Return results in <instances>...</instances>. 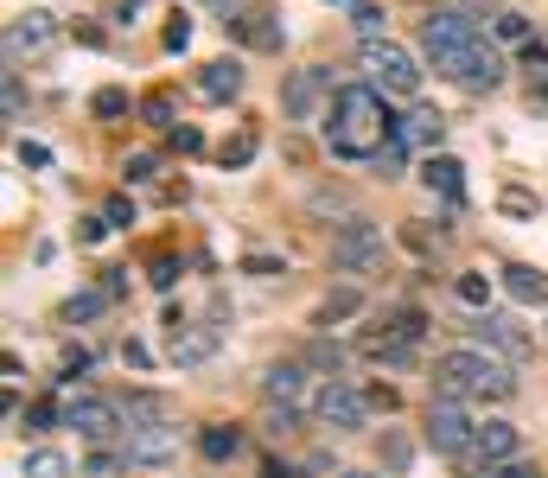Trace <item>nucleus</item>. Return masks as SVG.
I'll return each instance as SVG.
<instances>
[{"mask_svg":"<svg viewBox=\"0 0 548 478\" xmlns=\"http://www.w3.org/2000/svg\"><path fill=\"white\" fill-rule=\"evenodd\" d=\"M357 313H364V294H357V287H338V294L319 300V326H325V332L345 326V319H357Z\"/></svg>","mask_w":548,"mask_h":478,"instance_id":"nucleus-23","label":"nucleus"},{"mask_svg":"<svg viewBox=\"0 0 548 478\" xmlns=\"http://www.w3.org/2000/svg\"><path fill=\"white\" fill-rule=\"evenodd\" d=\"M58 421H64V402H51V396H45V402H26V428H32V434L58 428Z\"/></svg>","mask_w":548,"mask_h":478,"instance_id":"nucleus-30","label":"nucleus"},{"mask_svg":"<svg viewBox=\"0 0 548 478\" xmlns=\"http://www.w3.org/2000/svg\"><path fill=\"white\" fill-rule=\"evenodd\" d=\"M440 134H447V115H440V109H408L402 122H396V147L440 153Z\"/></svg>","mask_w":548,"mask_h":478,"instance_id":"nucleus-18","label":"nucleus"},{"mask_svg":"<svg viewBox=\"0 0 548 478\" xmlns=\"http://www.w3.org/2000/svg\"><path fill=\"white\" fill-rule=\"evenodd\" d=\"M300 396H306V370L300 364H268L262 370V402L268 408H300Z\"/></svg>","mask_w":548,"mask_h":478,"instance_id":"nucleus-19","label":"nucleus"},{"mask_svg":"<svg viewBox=\"0 0 548 478\" xmlns=\"http://www.w3.org/2000/svg\"><path fill=\"white\" fill-rule=\"evenodd\" d=\"M472 345H485V351H498V357L517 364V357H529V332L510 313H478L472 319Z\"/></svg>","mask_w":548,"mask_h":478,"instance_id":"nucleus-13","label":"nucleus"},{"mask_svg":"<svg viewBox=\"0 0 548 478\" xmlns=\"http://www.w3.org/2000/svg\"><path fill=\"white\" fill-rule=\"evenodd\" d=\"M51 39H58V20H51L45 7H26L7 20V71H20L26 58H39V51H51Z\"/></svg>","mask_w":548,"mask_h":478,"instance_id":"nucleus-11","label":"nucleus"},{"mask_svg":"<svg viewBox=\"0 0 548 478\" xmlns=\"http://www.w3.org/2000/svg\"><path fill=\"white\" fill-rule=\"evenodd\" d=\"M185 45H192V20L173 13V26H166V51H185Z\"/></svg>","mask_w":548,"mask_h":478,"instance_id":"nucleus-42","label":"nucleus"},{"mask_svg":"<svg viewBox=\"0 0 548 478\" xmlns=\"http://www.w3.org/2000/svg\"><path fill=\"white\" fill-rule=\"evenodd\" d=\"M319 128H325V147H332L338 160H376V153L396 141V115L383 109V90H376V83H345Z\"/></svg>","mask_w":548,"mask_h":478,"instance_id":"nucleus-1","label":"nucleus"},{"mask_svg":"<svg viewBox=\"0 0 548 478\" xmlns=\"http://www.w3.org/2000/svg\"><path fill=\"white\" fill-rule=\"evenodd\" d=\"M147 281L160 287V294H173V281H179V262H173V255H160V262L147 268Z\"/></svg>","mask_w":548,"mask_h":478,"instance_id":"nucleus-39","label":"nucleus"},{"mask_svg":"<svg viewBox=\"0 0 548 478\" xmlns=\"http://www.w3.org/2000/svg\"><path fill=\"white\" fill-rule=\"evenodd\" d=\"M262 428H268V434H294V428H300V408H268Z\"/></svg>","mask_w":548,"mask_h":478,"instance_id":"nucleus-40","label":"nucleus"},{"mask_svg":"<svg viewBox=\"0 0 548 478\" xmlns=\"http://www.w3.org/2000/svg\"><path fill=\"white\" fill-rule=\"evenodd\" d=\"M102 294H109V300H122V294H128V281H122V268H109V275H102Z\"/></svg>","mask_w":548,"mask_h":478,"instance_id":"nucleus-51","label":"nucleus"},{"mask_svg":"<svg viewBox=\"0 0 548 478\" xmlns=\"http://www.w3.org/2000/svg\"><path fill=\"white\" fill-rule=\"evenodd\" d=\"M0 109H7V122H20V109H26V90H20V71H7V83H0Z\"/></svg>","mask_w":548,"mask_h":478,"instance_id":"nucleus-38","label":"nucleus"},{"mask_svg":"<svg viewBox=\"0 0 548 478\" xmlns=\"http://www.w3.org/2000/svg\"><path fill=\"white\" fill-rule=\"evenodd\" d=\"M434 396L440 402H510L517 396V364L485 345H453L434 357Z\"/></svg>","mask_w":548,"mask_h":478,"instance_id":"nucleus-2","label":"nucleus"},{"mask_svg":"<svg viewBox=\"0 0 548 478\" xmlns=\"http://www.w3.org/2000/svg\"><path fill=\"white\" fill-rule=\"evenodd\" d=\"M491 39L498 45H536L529 39V13H498V20H491Z\"/></svg>","mask_w":548,"mask_h":478,"instance_id":"nucleus-27","label":"nucleus"},{"mask_svg":"<svg viewBox=\"0 0 548 478\" xmlns=\"http://www.w3.org/2000/svg\"><path fill=\"white\" fill-rule=\"evenodd\" d=\"M325 7H338V0H325Z\"/></svg>","mask_w":548,"mask_h":478,"instance_id":"nucleus-55","label":"nucleus"},{"mask_svg":"<svg viewBox=\"0 0 548 478\" xmlns=\"http://www.w3.org/2000/svg\"><path fill=\"white\" fill-rule=\"evenodd\" d=\"M504 294L523 300V306H542V300H548V275H536L529 262H510V268H504Z\"/></svg>","mask_w":548,"mask_h":478,"instance_id":"nucleus-22","label":"nucleus"},{"mask_svg":"<svg viewBox=\"0 0 548 478\" xmlns=\"http://www.w3.org/2000/svg\"><path fill=\"white\" fill-rule=\"evenodd\" d=\"M198 453L211 459V466H224V459L243 453V434H236V428H204V434H198Z\"/></svg>","mask_w":548,"mask_h":478,"instance_id":"nucleus-24","label":"nucleus"},{"mask_svg":"<svg viewBox=\"0 0 548 478\" xmlns=\"http://www.w3.org/2000/svg\"><path fill=\"white\" fill-rule=\"evenodd\" d=\"M453 294L466 300V306H485V300H491V275H478V268H472V275L453 281Z\"/></svg>","mask_w":548,"mask_h":478,"instance_id":"nucleus-32","label":"nucleus"},{"mask_svg":"<svg viewBox=\"0 0 548 478\" xmlns=\"http://www.w3.org/2000/svg\"><path fill=\"white\" fill-rule=\"evenodd\" d=\"M20 478H71V459H64L58 447H32L26 466H20Z\"/></svg>","mask_w":548,"mask_h":478,"instance_id":"nucleus-25","label":"nucleus"},{"mask_svg":"<svg viewBox=\"0 0 548 478\" xmlns=\"http://www.w3.org/2000/svg\"><path fill=\"white\" fill-rule=\"evenodd\" d=\"M141 115H147V128H179V122H173V96H160V90L141 102Z\"/></svg>","mask_w":548,"mask_h":478,"instance_id":"nucleus-35","label":"nucleus"},{"mask_svg":"<svg viewBox=\"0 0 548 478\" xmlns=\"http://www.w3.org/2000/svg\"><path fill=\"white\" fill-rule=\"evenodd\" d=\"M166 357H173V370H198L217 357V319H204V326H173V345H166Z\"/></svg>","mask_w":548,"mask_h":478,"instance_id":"nucleus-15","label":"nucleus"},{"mask_svg":"<svg viewBox=\"0 0 548 478\" xmlns=\"http://www.w3.org/2000/svg\"><path fill=\"white\" fill-rule=\"evenodd\" d=\"M102 306H109V294H102V287H90V294H71V300H64V319L77 326V319H96Z\"/></svg>","mask_w":548,"mask_h":478,"instance_id":"nucleus-29","label":"nucleus"},{"mask_svg":"<svg viewBox=\"0 0 548 478\" xmlns=\"http://www.w3.org/2000/svg\"><path fill=\"white\" fill-rule=\"evenodd\" d=\"M421 185L434 198H447V204H466V166H459L453 153H427V160H421Z\"/></svg>","mask_w":548,"mask_h":478,"instance_id":"nucleus-17","label":"nucleus"},{"mask_svg":"<svg viewBox=\"0 0 548 478\" xmlns=\"http://www.w3.org/2000/svg\"><path fill=\"white\" fill-rule=\"evenodd\" d=\"M243 275H287V262H274V255H243Z\"/></svg>","mask_w":548,"mask_h":478,"instance_id":"nucleus-44","label":"nucleus"},{"mask_svg":"<svg viewBox=\"0 0 548 478\" xmlns=\"http://www.w3.org/2000/svg\"><path fill=\"white\" fill-rule=\"evenodd\" d=\"M472 440H478V421L466 415V402H440V396L427 402V447H434V453L466 459Z\"/></svg>","mask_w":548,"mask_h":478,"instance_id":"nucleus-10","label":"nucleus"},{"mask_svg":"<svg viewBox=\"0 0 548 478\" xmlns=\"http://www.w3.org/2000/svg\"><path fill=\"white\" fill-rule=\"evenodd\" d=\"M83 370H90V351H83V345H71V351H64V377H58V383L83 377Z\"/></svg>","mask_w":548,"mask_h":478,"instance_id":"nucleus-45","label":"nucleus"},{"mask_svg":"<svg viewBox=\"0 0 548 478\" xmlns=\"http://www.w3.org/2000/svg\"><path fill=\"white\" fill-rule=\"evenodd\" d=\"M472 45H485V32H478V20H472L466 7H434V13L421 20V51L434 58V71L453 77L459 64H466Z\"/></svg>","mask_w":548,"mask_h":478,"instance_id":"nucleus-3","label":"nucleus"},{"mask_svg":"<svg viewBox=\"0 0 548 478\" xmlns=\"http://www.w3.org/2000/svg\"><path fill=\"white\" fill-rule=\"evenodd\" d=\"M313 415L325 421V428H338V434H357L370 421V389H357L345 377H325L313 389Z\"/></svg>","mask_w":548,"mask_h":478,"instance_id":"nucleus-6","label":"nucleus"},{"mask_svg":"<svg viewBox=\"0 0 548 478\" xmlns=\"http://www.w3.org/2000/svg\"><path fill=\"white\" fill-rule=\"evenodd\" d=\"M332 71L325 64H306V71H287V83H281V115L287 122H313L319 109H332Z\"/></svg>","mask_w":548,"mask_h":478,"instance_id":"nucleus-9","label":"nucleus"},{"mask_svg":"<svg viewBox=\"0 0 548 478\" xmlns=\"http://www.w3.org/2000/svg\"><path fill=\"white\" fill-rule=\"evenodd\" d=\"M90 109L102 115V122H115V115H128V90H96Z\"/></svg>","mask_w":548,"mask_h":478,"instance_id":"nucleus-36","label":"nucleus"},{"mask_svg":"<svg viewBox=\"0 0 548 478\" xmlns=\"http://www.w3.org/2000/svg\"><path fill=\"white\" fill-rule=\"evenodd\" d=\"M166 147H173V153H198L204 134H198V128H166Z\"/></svg>","mask_w":548,"mask_h":478,"instance_id":"nucleus-41","label":"nucleus"},{"mask_svg":"<svg viewBox=\"0 0 548 478\" xmlns=\"http://www.w3.org/2000/svg\"><path fill=\"white\" fill-rule=\"evenodd\" d=\"M383 20H389V13L376 7V0H357V7H351V26H357V39H364V45L383 39Z\"/></svg>","mask_w":548,"mask_h":478,"instance_id":"nucleus-26","label":"nucleus"},{"mask_svg":"<svg viewBox=\"0 0 548 478\" xmlns=\"http://www.w3.org/2000/svg\"><path fill=\"white\" fill-rule=\"evenodd\" d=\"M421 332H427V319L415 313V306H408V313H396V326H383L370 338V357L376 364H415V345H421Z\"/></svg>","mask_w":548,"mask_h":478,"instance_id":"nucleus-12","label":"nucleus"},{"mask_svg":"<svg viewBox=\"0 0 548 478\" xmlns=\"http://www.w3.org/2000/svg\"><path fill=\"white\" fill-rule=\"evenodd\" d=\"M217 160H224V173H230V166H249V160H255V128H243V134H230V141L217 147Z\"/></svg>","mask_w":548,"mask_h":478,"instance_id":"nucleus-28","label":"nucleus"},{"mask_svg":"<svg viewBox=\"0 0 548 478\" xmlns=\"http://www.w3.org/2000/svg\"><path fill=\"white\" fill-rule=\"evenodd\" d=\"M466 478H542L529 459H498V466H478V472H466Z\"/></svg>","mask_w":548,"mask_h":478,"instance_id":"nucleus-33","label":"nucleus"},{"mask_svg":"<svg viewBox=\"0 0 548 478\" xmlns=\"http://www.w3.org/2000/svg\"><path fill=\"white\" fill-rule=\"evenodd\" d=\"M13 160H20V166H51V147H39V141H20V147H13Z\"/></svg>","mask_w":548,"mask_h":478,"instance_id":"nucleus-43","label":"nucleus"},{"mask_svg":"<svg viewBox=\"0 0 548 478\" xmlns=\"http://www.w3.org/2000/svg\"><path fill=\"white\" fill-rule=\"evenodd\" d=\"M396 402H402V396H396V389H383V383H376V389H370V408H383V415H389V408H396Z\"/></svg>","mask_w":548,"mask_h":478,"instance_id":"nucleus-52","label":"nucleus"},{"mask_svg":"<svg viewBox=\"0 0 548 478\" xmlns=\"http://www.w3.org/2000/svg\"><path fill=\"white\" fill-rule=\"evenodd\" d=\"M141 13H147V0H115V13H109V20H115V26H134Z\"/></svg>","mask_w":548,"mask_h":478,"instance_id":"nucleus-48","label":"nucleus"},{"mask_svg":"<svg viewBox=\"0 0 548 478\" xmlns=\"http://www.w3.org/2000/svg\"><path fill=\"white\" fill-rule=\"evenodd\" d=\"M364 71H370V83H376L383 96H402V102L421 96V64H415V51L396 45V39L364 45Z\"/></svg>","mask_w":548,"mask_h":478,"instance_id":"nucleus-5","label":"nucleus"},{"mask_svg":"<svg viewBox=\"0 0 548 478\" xmlns=\"http://www.w3.org/2000/svg\"><path fill=\"white\" fill-rule=\"evenodd\" d=\"M64 428H77L83 440L109 447V440H122V428H128V408L109 402V396H96V389H64Z\"/></svg>","mask_w":548,"mask_h":478,"instance_id":"nucleus-4","label":"nucleus"},{"mask_svg":"<svg viewBox=\"0 0 548 478\" xmlns=\"http://www.w3.org/2000/svg\"><path fill=\"white\" fill-rule=\"evenodd\" d=\"M192 90H198L204 102H236V96H243V64H236V58H217V64H204Z\"/></svg>","mask_w":548,"mask_h":478,"instance_id":"nucleus-20","label":"nucleus"},{"mask_svg":"<svg viewBox=\"0 0 548 478\" xmlns=\"http://www.w3.org/2000/svg\"><path fill=\"white\" fill-rule=\"evenodd\" d=\"M498 204H504V211H510V217H536V198H529V192H504Z\"/></svg>","mask_w":548,"mask_h":478,"instance_id":"nucleus-46","label":"nucleus"},{"mask_svg":"<svg viewBox=\"0 0 548 478\" xmlns=\"http://www.w3.org/2000/svg\"><path fill=\"white\" fill-rule=\"evenodd\" d=\"M198 7H230V0H198Z\"/></svg>","mask_w":548,"mask_h":478,"instance_id":"nucleus-54","label":"nucleus"},{"mask_svg":"<svg viewBox=\"0 0 548 478\" xmlns=\"http://www.w3.org/2000/svg\"><path fill=\"white\" fill-rule=\"evenodd\" d=\"M332 268H345V275H376V268H383V230H376L370 217L338 224V236H332Z\"/></svg>","mask_w":548,"mask_h":478,"instance_id":"nucleus-7","label":"nucleus"},{"mask_svg":"<svg viewBox=\"0 0 548 478\" xmlns=\"http://www.w3.org/2000/svg\"><path fill=\"white\" fill-rule=\"evenodd\" d=\"M122 459H128V466H173V459H179V428L166 415L128 421V428H122Z\"/></svg>","mask_w":548,"mask_h":478,"instance_id":"nucleus-8","label":"nucleus"},{"mask_svg":"<svg viewBox=\"0 0 548 478\" xmlns=\"http://www.w3.org/2000/svg\"><path fill=\"white\" fill-rule=\"evenodd\" d=\"M224 26L255 51H281V20H274L268 7H249V13H236V20H224Z\"/></svg>","mask_w":548,"mask_h":478,"instance_id":"nucleus-21","label":"nucleus"},{"mask_svg":"<svg viewBox=\"0 0 548 478\" xmlns=\"http://www.w3.org/2000/svg\"><path fill=\"white\" fill-rule=\"evenodd\" d=\"M102 217L122 230V224H134V204H128V198H109V204H102Z\"/></svg>","mask_w":548,"mask_h":478,"instance_id":"nucleus-49","label":"nucleus"},{"mask_svg":"<svg viewBox=\"0 0 548 478\" xmlns=\"http://www.w3.org/2000/svg\"><path fill=\"white\" fill-rule=\"evenodd\" d=\"M122 364H128V370H147V364H153V351L141 345V338H128V345H122Z\"/></svg>","mask_w":548,"mask_h":478,"instance_id":"nucleus-47","label":"nucleus"},{"mask_svg":"<svg viewBox=\"0 0 548 478\" xmlns=\"http://www.w3.org/2000/svg\"><path fill=\"white\" fill-rule=\"evenodd\" d=\"M153 173H160V160H153V153H128V160H122V179L128 185H147Z\"/></svg>","mask_w":548,"mask_h":478,"instance_id":"nucleus-37","label":"nucleus"},{"mask_svg":"<svg viewBox=\"0 0 548 478\" xmlns=\"http://www.w3.org/2000/svg\"><path fill=\"white\" fill-rule=\"evenodd\" d=\"M122 466H128V459H122V447H115V453L102 447V453H90V459H83V472H77V478H115Z\"/></svg>","mask_w":548,"mask_h":478,"instance_id":"nucleus-31","label":"nucleus"},{"mask_svg":"<svg viewBox=\"0 0 548 478\" xmlns=\"http://www.w3.org/2000/svg\"><path fill=\"white\" fill-rule=\"evenodd\" d=\"M453 83H459V90H472V96L498 90V83H504V51H498V45H472L466 64L453 71Z\"/></svg>","mask_w":548,"mask_h":478,"instance_id":"nucleus-16","label":"nucleus"},{"mask_svg":"<svg viewBox=\"0 0 548 478\" xmlns=\"http://www.w3.org/2000/svg\"><path fill=\"white\" fill-rule=\"evenodd\" d=\"M332 478H383V472H332Z\"/></svg>","mask_w":548,"mask_h":478,"instance_id":"nucleus-53","label":"nucleus"},{"mask_svg":"<svg viewBox=\"0 0 548 478\" xmlns=\"http://www.w3.org/2000/svg\"><path fill=\"white\" fill-rule=\"evenodd\" d=\"M109 230H115L109 217H83V230H77V236H83V243H102V236H109Z\"/></svg>","mask_w":548,"mask_h":478,"instance_id":"nucleus-50","label":"nucleus"},{"mask_svg":"<svg viewBox=\"0 0 548 478\" xmlns=\"http://www.w3.org/2000/svg\"><path fill=\"white\" fill-rule=\"evenodd\" d=\"M408 459H415V447L402 434H383V472H408Z\"/></svg>","mask_w":548,"mask_h":478,"instance_id":"nucleus-34","label":"nucleus"},{"mask_svg":"<svg viewBox=\"0 0 548 478\" xmlns=\"http://www.w3.org/2000/svg\"><path fill=\"white\" fill-rule=\"evenodd\" d=\"M517 447H523V434L510 428V421H478V440H472V453L459 459V466H466V472L498 466V459H517Z\"/></svg>","mask_w":548,"mask_h":478,"instance_id":"nucleus-14","label":"nucleus"}]
</instances>
